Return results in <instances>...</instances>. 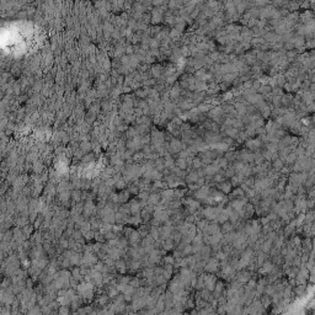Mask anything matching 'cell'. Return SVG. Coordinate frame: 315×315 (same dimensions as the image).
Here are the masks:
<instances>
[{"instance_id":"1","label":"cell","mask_w":315,"mask_h":315,"mask_svg":"<svg viewBox=\"0 0 315 315\" xmlns=\"http://www.w3.org/2000/svg\"><path fill=\"white\" fill-rule=\"evenodd\" d=\"M203 282H205V289L213 292L215 283H217V277L213 274H205L203 276Z\"/></svg>"},{"instance_id":"3","label":"cell","mask_w":315,"mask_h":315,"mask_svg":"<svg viewBox=\"0 0 315 315\" xmlns=\"http://www.w3.org/2000/svg\"><path fill=\"white\" fill-rule=\"evenodd\" d=\"M218 261H217V259H210L208 262L206 263V266H205V270L207 271V272H215L217 270H218Z\"/></svg>"},{"instance_id":"9","label":"cell","mask_w":315,"mask_h":315,"mask_svg":"<svg viewBox=\"0 0 315 315\" xmlns=\"http://www.w3.org/2000/svg\"><path fill=\"white\" fill-rule=\"evenodd\" d=\"M58 315H69V307L60 305L58 309Z\"/></svg>"},{"instance_id":"7","label":"cell","mask_w":315,"mask_h":315,"mask_svg":"<svg viewBox=\"0 0 315 315\" xmlns=\"http://www.w3.org/2000/svg\"><path fill=\"white\" fill-rule=\"evenodd\" d=\"M219 190L220 191H223V192H229L230 190H231V185L229 183V182H222V183H219Z\"/></svg>"},{"instance_id":"8","label":"cell","mask_w":315,"mask_h":315,"mask_svg":"<svg viewBox=\"0 0 315 315\" xmlns=\"http://www.w3.org/2000/svg\"><path fill=\"white\" fill-rule=\"evenodd\" d=\"M148 200H149V203H152V205H158L159 201H160V195H152Z\"/></svg>"},{"instance_id":"10","label":"cell","mask_w":315,"mask_h":315,"mask_svg":"<svg viewBox=\"0 0 315 315\" xmlns=\"http://www.w3.org/2000/svg\"><path fill=\"white\" fill-rule=\"evenodd\" d=\"M97 303L100 304V305H102V307H105L106 304L108 303V296H101L100 298H99V300H97Z\"/></svg>"},{"instance_id":"5","label":"cell","mask_w":315,"mask_h":315,"mask_svg":"<svg viewBox=\"0 0 315 315\" xmlns=\"http://www.w3.org/2000/svg\"><path fill=\"white\" fill-rule=\"evenodd\" d=\"M273 268H274V266H273V263L272 262H265L262 266L261 272H263V273H271Z\"/></svg>"},{"instance_id":"2","label":"cell","mask_w":315,"mask_h":315,"mask_svg":"<svg viewBox=\"0 0 315 315\" xmlns=\"http://www.w3.org/2000/svg\"><path fill=\"white\" fill-rule=\"evenodd\" d=\"M251 279V273L250 272H246V271H244V272H240L239 273V276L236 277V282H239L240 284H245L248 281H250Z\"/></svg>"},{"instance_id":"11","label":"cell","mask_w":315,"mask_h":315,"mask_svg":"<svg viewBox=\"0 0 315 315\" xmlns=\"http://www.w3.org/2000/svg\"><path fill=\"white\" fill-rule=\"evenodd\" d=\"M158 315H166V312H165V310H164V312H161V313H159V314H158Z\"/></svg>"},{"instance_id":"6","label":"cell","mask_w":315,"mask_h":315,"mask_svg":"<svg viewBox=\"0 0 315 315\" xmlns=\"http://www.w3.org/2000/svg\"><path fill=\"white\" fill-rule=\"evenodd\" d=\"M196 289L200 292V291H202V289H205V282H203V276H201V277H198L197 278V281H196Z\"/></svg>"},{"instance_id":"4","label":"cell","mask_w":315,"mask_h":315,"mask_svg":"<svg viewBox=\"0 0 315 315\" xmlns=\"http://www.w3.org/2000/svg\"><path fill=\"white\" fill-rule=\"evenodd\" d=\"M259 300H260L261 305H262L265 309H266V308H268V307L271 305V303H272V300H271V297H268V296H262V297H261Z\"/></svg>"}]
</instances>
